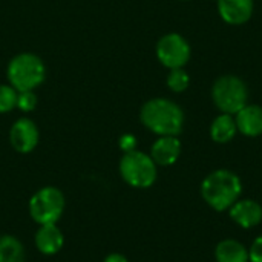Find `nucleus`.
Masks as SVG:
<instances>
[{"instance_id":"23","label":"nucleus","mask_w":262,"mask_h":262,"mask_svg":"<svg viewBox=\"0 0 262 262\" xmlns=\"http://www.w3.org/2000/svg\"><path fill=\"white\" fill-rule=\"evenodd\" d=\"M183 2H186V0H183Z\"/></svg>"},{"instance_id":"3","label":"nucleus","mask_w":262,"mask_h":262,"mask_svg":"<svg viewBox=\"0 0 262 262\" xmlns=\"http://www.w3.org/2000/svg\"><path fill=\"white\" fill-rule=\"evenodd\" d=\"M6 74L9 84L17 92H25L37 89L45 81L46 68L40 57L35 54L23 52L9 61Z\"/></svg>"},{"instance_id":"7","label":"nucleus","mask_w":262,"mask_h":262,"mask_svg":"<svg viewBox=\"0 0 262 262\" xmlns=\"http://www.w3.org/2000/svg\"><path fill=\"white\" fill-rule=\"evenodd\" d=\"M157 57L169 69L184 68L190 60V45L177 32L166 34L157 43Z\"/></svg>"},{"instance_id":"22","label":"nucleus","mask_w":262,"mask_h":262,"mask_svg":"<svg viewBox=\"0 0 262 262\" xmlns=\"http://www.w3.org/2000/svg\"><path fill=\"white\" fill-rule=\"evenodd\" d=\"M103 262H129L126 256H123L121 253H111L104 258Z\"/></svg>"},{"instance_id":"21","label":"nucleus","mask_w":262,"mask_h":262,"mask_svg":"<svg viewBox=\"0 0 262 262\" xmlns=\"http://www.w3.org/2000/svg\"><path fill=\"white\" fill-rule=\"evenodd\" d=\"M120 147H121V150H124V154L126 152H130V150H135V147H137V138L134 135H130V134L123 135L120 138Z\"/></svg>"},{"instance_id":"20","label":"nucleus","mask_w":262,"mask_h":262,"mask_svg":"<svg viewBox=\"0 0 262 262\" xmlns=\"http://www.w3.org/2000/svg\"><path fill=\"white\" fill-rule=\"evenodd\" d=\"M249 262H262V235L253 241L249 250Z\"/></svg>"},{"instance_id":"14","label":"nucleus","mask_w":262,"mask_h":262,"mask_svg":"<svg viewBox=\"0 0 262 262\" xmlns=\"http://www.w3.org/2000/svg\"><path fill=\"white\" fill-rule=\"evenodd\" d=\"M236 132H238L236 121H235L233 115H229V114L218 115L210 124V138L220 144L232 141L235 138Z\"/></svg>"},{"instance_id":"11","label":"nucleus","mask_w":262,"mask_h":262,"mask_svg":"<svg viewBox=\"0 0 262 262\" xmlns=\"http://www.w3.org/2000/svg\"><path fill=\"white\" fill-rule=\"evenodd\" d=\"M181 154V143L178 137H160L150 147V157L157 166H172Z\"/></svg>"},{"instance_id":"15","label":"nucleus","mask_w":262,"mask_h":262,"mask_svg":"<svg viewBox=\"0 0 262 262\" xmlns=\"http://www.w3.org/2000/svg\"><path fill=\"white\" fill-rule=\"evenodd\" d=\"M216 262H249V250L236 239H223L215 249Z\"/></svg>"},{"instance_id":"1","label":"nucleus","mask_w":262,"mask_h":262,"mask_svg":"<svg viewBox=\"0 0 262 262\" xmlns=\"http://www.w3.org/2000/svg\"><path fill=\"white\" fill-rule=\"evenodd\" d=\"M141 123L160 137H177L184 126V112L172 100L152 98L140 111Z\"/></svg>"},{"instance_id":"16","label":"nucleus","mask_w":262,"mask_h":262,"mask_svg":"<svg viewBox=\"0 0 262 262\" xmlns=\"http://www.w3.org/2000/svg\"><path fill=\"white\" fill-rule=\"evenodd\" d=\"M0 262H25V249L15 236H0Z\"/></svg>"},{"instance_id":"9","label":"nucleus","mask_w":262,"mask_h":262,"mask_svg":"<svg viewBox=\"0 0 262 262\" xmlns=\"http://www.w3.org/2000/svg\"><path fill=\"white\" fill-rule=\"evenodd\" d=\"M218 12L227 25H244L252 18L253 0H218Z\"/></svg>"},{"instance_id":"18","label":"nucleus","mask_w":262,"mask_h":262,"mask_svg":"<svg viewBox=\"0 0 262 262\" xmlns=\"http://www.w3.org/2000/svg\"><path fill=\"white\" fill-rule=\"evenodd\" d=\"M17 95L11 84H0V114H8L17 106Z\"/></svg>"},{"instance_id":"13","label":"nucleus","mask_w":262,"mask_h":262,"mask_svg":"<svg viewBox=\"0 0 262 262\" xmlns=\"http://www.w3.org/2000/svg\"><path fill=\"white\" fill-rule=\"evenodd\" d=\"M236 127L246 137L262 135V107L258 104H246L236 114Z\"/></svg>"},{"instance_id":"6","label":"nucleus","mask_w":262,"mask_h":262,"mask_svg":"<svg viewBox=\"0 0 262 262\" xmlns=\"http://www.w3.org/2000/svg\"><path fill=\"white\" fill-rule=\"evenodd\" d=\"M64 195L60 189L48 186L37 190L29 200V215L31 218L43 224H55L64 212Z\"/></svg>"},{"instance_id":"19","label":"nucleus","mask_w":262,"mask_h":262,"mask_svg":"<svg viewBox=\"0 0 262 262\" xmlns=\"http://www.w3.org/2000/svg\"><path fill=\"white\" fill-rule=\"evenodd\" d=\"M37 106V97L34 94V91H25V92H18L17 95V106L20 111L23 112H31L34 111Z\"/></svg>"},{"instance_id":"8","label":"nucleus","mask_w":262,"mask_h":262,"mask_svg":"<svg viewBox=\"0 0 262 262\" xmlns=\"http://www.w3.org/2000/svg\"><path fill=\"white\" fill-rule=\"evenodd\" d=\"M38 129L37 124L29 118L17 120L9 130V141L14 150L18 154H29L38 144Z\"/></svg>"},{"instance_id":"12","label":"nucleus","mask_w":262,"mask_h":262,"mask_svg":"<svg viewBox=\"0 0 262 262\" xmlns=\"http://www.w3.org/2000/svg\"><path fill=\"white\" fill-rule=\"evenodd\" d=\"M64 244L63 232L57 227V224H43L35 233V246L40 253L46 256L57 255Z\"/></svg>"},{"instance_id":"2","label":"nucleus","mask_w":262,"mask_h":262,"mask_svg":"<svg viewBox=\"0 0 262 262\" xmlns=\"http://www.w3.org/2000/svg\"><path fill=\"white\" fill-rule=\"evenodd\" d=\"M241 178L227 169H218L209 173L201 184V195L204 201L216 212L229 210L241 196Z\"/></svg>"},{"instance_id":"5","label":"nucleus","mask_w":262,"mask_h":262,"mask_svg":"<svg viewBox=\"0 0 262 262\" xmlns=\"http://www.w3.org/2000/svg\"><path fill=\"white\" fill-rule=\"evenodd\" d=\"M121 178L135 189H147L157 181V164L150 155L130 150L126 152L120 161Z\"/></svg>"},{"instance_id":"17","label":"nucleus","mask_w":262,"mask_h":262,"mask_svg":"<svg viewBox=\"0 0 262 262\" xmlns=\"http://www.w3.org/2000/svg\"><path fill=\"white\" fill-rule=\"evenodd\" d=\"M166 81H167V86H169L170 91L180 94V92H184L189 88L190 77L183 68H178V69H170Z\"/></svg>"},{"instance_id":"10","label":"nucleus","mask_w":262,"mask_h":262,"mask_svg":"<svg viewBox=\"0 0 262 262\" xmlns=\"http://www.w3.org/2000/svg\"><path fill=\"white\" fill-rule=\"evenodd\" d=\"M230 218L244 229H252L261 224L262 206L255 200H238L229 209Z\"/></svg>"},{"instance_id":"4","label":"nucleus","mask_w":262,"mask_h":262,"mask_svg":"<svg viewBox=\"0 0 262 262\" xmlns=\"http://www.w3.org/2000/svg\"><path fill=\"white\" fill-rule=\"evenodd\" d=\"M212 98L215 106L229 115H236L246 104H249V88L236 75H221L212 86Z\"/></svg>"}]
</instances>
